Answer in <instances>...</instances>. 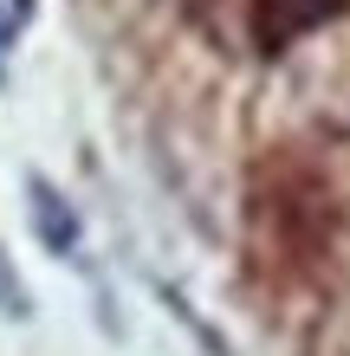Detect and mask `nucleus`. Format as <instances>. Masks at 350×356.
I'll return each mask as SVG.
<instances>
[{"mask_svg":"<svg viewBox=\"0 0 350 356\" xmlns=\"http://www.w3.org/2000/svg\"><path fill=\"white\" fill-rule=\"evenodd\" d=\"M0 318H7V324L33 318V291H26V279H19V266L7 259V246H0Z\"/></svg>","mask_w":350,"mask_h":356,"instance_id":"7ed1b4c3","label":"nucleus"},{"mask_svg":"<svg viewBox=\"0 0 350 356\" xmlns=\"http://www.w3.org/2000/svg\"><path fill=\"white\" fill-rule=\"evenodd\" d=\"M26 220H33V234H39V246H46L52 259L78 253V214L46 175H26Z\"/></svg>","mask_w":350,"mask_h":356,"instance_id":"f03ea898","label":"nucleus"},{"mask_svg":"<svg viewBox=\"0 0 350 356\" xmlns=\"http://www.w3.org/2000/svg\"><path fill=\"white\" fill-rule=\"evenodd\" d=\"M344 13H350V0H253V7H246V26H253V46L266 58H279V52H292L305 33L331 26Z\"/></svg>","mask_w":350,"mask_h":356,"instance_id":"f257e3e1","label":"nucleus"}]
</instances>
